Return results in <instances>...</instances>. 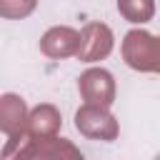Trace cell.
Masks as SVG:
<instances>
[{
    "instance_id": "6da1fadb",
    "label": "cell",
    "mask_w": 160,
    "mask_h": 160,
    "mask_svg": "<svg viewBox=\"0 0 160 160\" xmlns=\"http://www.w3.org/2000/svg\"><path fill=\"white\" fill-rule=\"evenodd\" d=\"M125 62L135 70H155L160 72V38H152L142 30H130L122 42Z\"/></svg>"
},
{
    "instance_id": "7a4b0ae2",
    "label": "cell",
    "mask_w": 160,
    "mask_h": 160,
    "mask_svg": "<svg viewBox=\"0 0 160 160\" xmlns=\"http://www.w3.org/2000/svg\"><path fill=\"white\" fill-rule=\"evenodd\" d=\"M75 125L80 132H85L88 138H102V140H112L118 135V125L112 120V115L105 110V105H82L75 115Z\"/></svg>"
},
{
    "instance_id": "3957f363",
    "label": "cell",
    "mask_w": 160,
    "mask_h": 160,
    "mask_svg": "<svg viewBox=\"0 0 160 160\" xmlns=\"http://www.w3.org/2000/svg\"><path fill=\"white\" fill-rule=\"evenodd\" d=\"M112 48V35L102 22H90L85 25L82 35H80V60H100L110 52Z\"/></svg>"
},
{
    "instance_id": "277c9868",
    "label": "cell",
    "mask_w": 160,
    "mask_h": 160,
    "mask_svg": "<svg viewBox=\"0 0 160 160\" xmlns=\"http://www.w3.org/2000/svg\"><path fill=\"white\" fill-rule=\"evenodd\" d=\"M80 92L85 95V100L90 105H110L115 88H112V78L108 70H88L80 78Z\"/></svg>"
},
{
    "instance_id": "5b68a950",
    "label": "cell",
    "mask_w": 160,
    "mask_h": 160,
    "mask_svg": "<svg viewBox=\"0 0 160 160\" xmlns=\"http://www.w3.org/2000/svg\"><path fill=\"white\" fill-rule=\"evenodd\" d=\"M40 48L45 55L50 58H62V55H72L80 50V35L70 28H52L45 32V38L40 40Z\"/></svg>"
},
{
    "instance_id": "8992f818",
    "label": "cell",
    "mask_w": 160,
    "mask_h": 160,
    "mask_svg": "<svg viewBox=\"0 0 160 160\" xmlns=\"http://www.w3.org/2000/svg\"><path fill=\"white\" fill-rule=\"evenodd\" d=\"M22 120H25V102L15 95H5L2 98V130L12 132L15 128L22 130Z\"/></svg>"
},
{
    "instance_id": "52a82bcc",
    "label": "cell",
    "mask_w": 160,
    "mask_h": 160,
    "mask_svg": "<svg viewBox=\"0 0 160 160\" xmlns=\"http://www.w3.org/2000/svg\"><path fill=\"white\" fill-rule=\"evenodd\" d=\"M55 128H58V112L50 105H42L30 115V132L32 135L42 138V135H50Z\"/></svg>"
},
{
    "instance_id": "ba28073f",
    "label": "cell",
    "mask_w": 160,
    "mask_h": 160,
    "mask_svg": "<svg viewBox=\"0 0 160 160\" xmlns=\"http://www.w3.org/2000/svg\"><path fill=\"white\" fill-rule=\"evenodd\" d=\"M118 10L130 22H145L152 18V0H118Z\"/></svg>"
},
{
    "instance_id": "9c48e42d",
    "label": "cell",
    "mask_w": 160,
    "mask_h": 160,
    "mask_svg": "<svg viewBox=\"0 0 160 160\" xmlns=\"http://www.w3.org/2000/svg\"><path fill=\"white\" fill-rule=\"evenodd\" d=\"M35 8V0H0V12L5 18H22Z\"/></svg>"
},
{
    "instance_id": "30bf717a",
    "label": "cell",
    "mask_w": 160,
    "mask_h": 160,
    "mask_svg": "<svg viewBox=\"0 0 160 160\" xmlns=\"http://www.w3.org/2000/svg\"><path fill=\"white\" fill-rule=\"evenodd\" d=\"M155 160H160V155H158V158H155Z\"/></svg>"
}]
</instances>
